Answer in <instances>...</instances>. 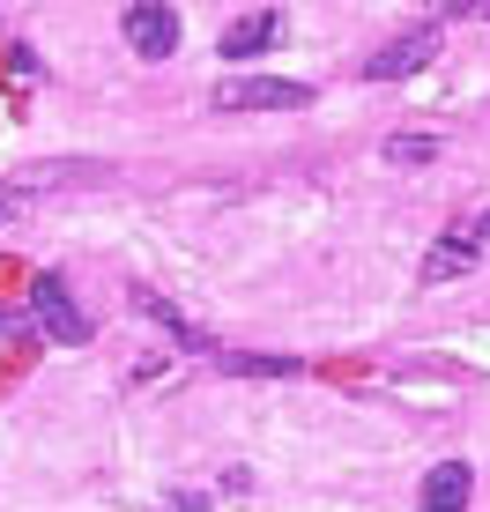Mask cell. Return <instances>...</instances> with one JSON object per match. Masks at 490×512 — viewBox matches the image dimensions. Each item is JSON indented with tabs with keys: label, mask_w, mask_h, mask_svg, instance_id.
I'll return each instance as SVG.
<instances>
[{
	"label": "cell",
	"mask_w": 490,
	"mask_h": 512,
	"mask_svg": "<svg viewBox=\"0 0 490 512\" xmlns=\"http://www.w3.org/2000/svg\"><path fill=\"white\" fill-rule=\"evenodd\" d=\"M30 320H38V334H52V342H90V312L75 305V290H67V275H30Z\"/></svg>",
	"instance_id": "obj_1"
},
{
	"label": "cell",
	"mask_w": 490,
	"mask_h": 512,
	"mask_svg": "<svg viewBox=\"0 0 490 512\" xmlns=\"http://www.w3.org/2000/svg\"><path fill=\"white\" fill-rule=\"evenodd\" d=\"M305 104H312V90L283 75H253V82H223L216 90V112H305Z\"/></svg>",
	"instance_id": "obj_2"
},
{
	"label": "cell",
	"mask_w": 490,
	"mask_h": 512,
	"mask_svg": "<svg viewBox=\"0 0 490 512\" xmlns=\"http://www.w3.org/2000/svg\"><path fill=\"white\" fill-rule=\"evenodd\" d=\"M119 30H127V45L142 52V60H171V52H179V8H164V0H127Z\"/></svg>",
	"instance_id": "obj_3"
},
{
	"label": "cell",
	"mask_w": 490,
	"mask_h": 512,
	"mask_svg": "<svg viewBox=\"0 0 490 512\" xmlns=\"http://www.w3.org/2000/svg\"><path fill=\"white\" fill-rule=\"evenodd\" d=\"M431 60H439V30H409V38L379 45L372 60H364V82H409V75H424Z\"/></svg>",
	"instance_id": "obj_4"
},
{
	"label": "cell",
	"mask_w": 490,
	"mask_h": 512,
	"mask_svg": "<svg viewBox=\"0 0 490 512\" xmlns=\"http://www.w3.org/2000/svg\"><path fill=\"white\" fill-rule=\"evenodd\" d=\"M476 260H483V238L476 231H453V238H439L424 253V282H453V275H476Z\"/></svg>",
	"instance_id": "obj_5"
},
{
	"label": "cell",
	"mask_w": 490,
	"mask_h": 512,
	"mask_svg": "<svg viewBox=\"0 0 490 512\" xmlns=\"http://www.w3.org/2000/svg\"><path fill=\"white\" fill-rule=\"evenodd\" d=\"M468 490H476V468L468 461H439L424 475V512H468Z\"/></svg>",
	"instance_id": "obj_6"
},
{
	"label": "cell",
	"mask_w": 490,
	"mask_h": 512,
	"mask_svg": "<svg viewBox=\"0 0 490 512\" xmlns=\"http://www.w3.org/2000/svg\"><path fill=\"white\" fill-rule=\"evenodd\" d=\"M268 45H283V15H275V8L223 30V60H253V52H268Z\"/></svg>",
	"instance_id": "obj_7"
},
{
	"label": "cell",
	"mask_w": 490,
	"mask_h": 512,
	"mask_svg": "<svg viewBox=\"0 0 490 512\" xmlns=\"http://www.w3.org/2000/svg\"><path fill=\"white\" fill-rule=\"evenodd\" d=\"M134 312H142V320H156V327H164V334H171V342H179V349H194V357L208 349V334H201L194 320H179V312H171V305H164V297H156V290H134Z\"/></svg>",
	"instance_id": "obj_8"
},
{
	"label": "cell",
	"mask_w": 490,
	"mask_h": 512,
	"mask_svg": "<svg viewBox=\"0 0 490 512\" xmlns=\"http://www.w3.org/2000/svg\"><path fill=\"white\" fill-rule=\"evenodd\" d=\"M216 372H231V379H297V357H260V349H216Z\"/></svg>",
	"instance_id": "obj_9"
},
{
	"label": "cell",
	"mask_w": 490,
	"mask_h": 512,
	"mask_svg": "<svg viewBox=\"0 0 490 512\" xmlns=\"http://www.w3.org/2000/svg\"><path fill=\"white\" fill-rule=\"evenodd\" d=\"M387 156L394 171H416V164H431V156H439V134H387Z\"/></svg>",
	"instance_id": "obj_10"
},
{
	"label": "cell",
	"mask_w": 490,
	"mask_h": 512,
	"mask_svg": "<svg viewBox=\"0 0 490 512\" xmlns=\"http://www.w3.org/2000/svg\"><path fill=\"white\" fill-rule=\"evenodd\" d=\"M476 8H490V0H431V15H476Z\"/></svg>",
	"instance_id": "obj_11"
},
{
	"label": "cell",
	"mask_w": 490,
	"mask_h": 512,
	"mask_svg": "<svg viewBox=\"0 0 490 512\" xmlns=\"http://www.w3.org/2000/svg\"><path fill=\"white\" fill-rule=\"evenodd\" d=\"M468 231H476V238L490 245V208H483V216H476V223H468Z\"/></svg>",
	"instance_id": "obj_12"
},
{
	"label": "cell",
	"mask_w": 490,
	"mask_h": 512,
	"mask_svg": "<svg viewBox=\"0 0 490 512\" xmlns=\"http://www.w3.org/2000/svg\"><path fill=\"white\" fill-rule=\"evenodd\" d=\"M8 216H15V186H8V193H0V223H8Z\"/></svg>",
	"instance_id": "obj_13"
},
{
	"label": "cell",
	"mask_w": 490,
	"mask_h": 512,
	"mask_svg": "<svg viewBox=\"0 0 490 512\" xmlns=\"http://www.w3.org/2000/svg\"><path fill=\"white\" fill-rule=\"evenodd\" d=\"M0 334H23V320H15V312H0Z\"/></svg>",
	"instance_id": "obj_14"
}]
</instances>
